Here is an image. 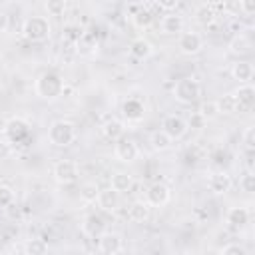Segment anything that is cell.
<instances>
[{
	"label": "cell",
	"mask_w": 255,
	"mask_h": 255,
	"mask_svg": "<svg viewBox=\"0 0 255 255\" xmlns=\"http://www.w3.org/2000/svg\"><path fill=\"white\" fill-rule=\"evenodd\" d=\"M52 175L60 185H70L80 177V165L76 159H58L52 167Z\"/></svg>",
	"instance_id": "cell-5"
},
{
	"label": "cell",
	"mask_w": 255,
	"mask_h": 255,
	"mask_svg": "<svg viewBox=\"0 0 255 255\" xmlns=\"http://www.w3.org/2000/svg\"><path fill=\"white\" fill-rule=\"evenodd\" d=\"M227 48H229V52H231L233 56H245V54L251 52L253 44H251V40H249L247 34H235V36L229 40Z\"/></svg>",
	"instance_id": "cell-22"
},
{
	"label": "cell",
	"mask_w": 255,
	"mask_h": 255,
	"mask_svg": "<svg viewBox=\"0 0 255 255\" xmlns=\"http://www.w3.org/2000/svg\"><path fill=\"white\" fill-rule=\"evenodd\" d=\"M98 193H100V185L96 181H86L80 187V199L84 203H94L98 199Z\"/></svg>",
	"instance_id": "cell-30"
},
{
	"label": "cell",
	"mask_w": 255,
	"mask_h": 255,
	"mask_svg": "<svg viewBox=\"0 0 255 255\" xmlns=\"http://www.w3.org/2000/svg\"><path fill=\"white\" fill-rule=\"evenodd\" d=\"M131 185H133V179H131V175L128 171H114L112 177H110V187L114 191H118L120 195L128 193L131 189Z\"/></svg>",
	"instance_id": "cell-23"
},
{
	"label": "cell",
	"mask_w": 255,
	"mask_h": 255,
	"mask_svg": "<svg viewBox=\"0 0 255 255\" xmlns=\"http://www.w3.org/2000/svg\"><path fill=\"white\" fill-rule=\"evenodd\" d=\"M114 155H116L122 163H131V161H135V159L139 157V147H137V143H135L133 137L124 135L122 139L116 141V145H114Z\"/></svg>",
	"instance_id": "cell-10"
},
{
	"label": "cell",
	"mask_w": 255,
	"mask_h": 255,
	"mask_svg": "<svg viewBox=\"0 0 255 255\" xmlns=\"http://www.w3.org/2000/svg\"><path fill=\"white\" fill-rule=\"evenodd\" d=\"M78 128L72 120H54L48 128V141L56 147H68L76 141Z\"/></svg>",
	"instance_id": "cell-3"
},
{
	"label": "cell",
	"mask_w": 255,
	"mask_h": 255,
	"mask_svg": "<svg viewBox=\"0 0 255 255\" xmlns=\"http://www.w3.org/2000/svg\"><path fill=\"white\" fill-rule=\"evenodd\" d=\"M249 209L243 207V205H235V207H229L227 213H225V223L231 227V229H243L247 223H249Z\"/></svg>",
	"instance_id": "cell-15"
},
{
	"label": "cell",
	"mask_w": 255,
	"mask_h": 255,
	"mask_svg": "<svg viewBox=\"0 0 255 255\" xmlns=\"http://www.w3.org/2000/svg\"><path fill=\"white\" fill-rule=\"evenodd\" d=\"M237 102V112H249L255 104V88L251 84H241L235 92H231Z\"/></svg>",
	"instance_id": "cell-14"
},
{
	"label": "cell",
	"mask_w": 255,
	"mask_h": 255,
	"mask_svg": "<svg viewBox=\"0 0 255 255\" xmlns=\"http://www.w3.org/2000/svg\"><path fill=\"white\" fill-rule=\"evenodd\" d=\"M173 98H175V102H179V104H183V106H191V104H195V102H199V98H201V94H203V86H201V82L197 80V78H193V76H183V78H179L175 84H173Z\"/></svg>",
	"instance_id": "cell-2"
},
{
	"label": "cell",
	"mask_w": 255,
	"mask_h": 255,
	"mask_svg": "<svg viewBox=\"0 0 255 255\" xmlns=\"http://www.w3.org/2000/svg\"><path fill=\"white\" fill-rule=\"evenodd\" d=\"M4 133H6V137L10 141L20 143L30 135V124L26 120H22V118H12V120H8L4 124Z\"/></svg>",
	"instance_id": "cell-11"
},
{
	"label": "cell",
	"mask_w": 255,
	"mask_h": 255,
	"mask_svg": "<svg viewBox=\"0 0 255 255\" xmlns=\"http://www.w3.org/2000/svg\"><path fill=\"white\" fill-rule=\"evenodd\" d=\"M159 28H161V34L165 36H179L185 28V18L179 12H167L161 16Z\"/></svg>",
	"instance_id": "cell-12"
},
{
	"label": "cell",
	"mask_w": 255,
	"mask_h": 255,
	"mask_svg": "<svg viewBox=\"0 0 255 255\" xmlns=\"http://www.w3.org/2000/svg\"><path fill=\"white\" fill-rule=\"evenodd\" d=\"M8 26H10V18L4 10H0V34H4L8 30Z\"/></svg>",
	"instance_id": "cell-39"
},
{
	"label": "cell",
	"mask_w": 255,
	"mask_h": 255,
	"mask_svg": "<svg viewBox=\"0 0 255 255\" xmlns=\"http://www.w3.org/2000/svg\"><path fill=\"white\" fill-rule=\"evenodd\" d=\"M149 145H151L153 151H167V149L173 145V141H171L161 129H155V131L149 135Z\"/></svg>",
	"instance_id": "cell-25"
},
{
	"label": "cell",
	"mask_w": 255,
	"mask_h": 255,
	"mask_svg": "<svg viewBox=\"0 0 255 255\" xmlns=\"http://www.w3.org/2000/svg\"><path fill=\"white\" fill-rule=\"evenodd\" d=\"M169 199H171V189L167 187V183H163V181H153L151 185H147L143 201H145L149 207H163V205L169 203Z\"/></svg>",
	"instance_id": "cell-7"
},
{
	"label": "cell",
	"mask_w": 255,
	"mask_h": 255,
	"mask_svg": "<svg viewBox=\"0 0 255 255\" xmlns=\"http://www.w3.org/2000/svg\"><path fill=\"white\" fill-rule=\"evenodd\" d=\"M128 52H129V56L135 58V60H145V58L151 56L153 46H151V42L145 40V38H133V40L129 42Z\"/></svg>",
	"instance_id": "cell-21"
},
{
	"label": "cell",
	"mask_w": 255,
	"mask_h": 255,
	"mask_svg": "<svg viewBox=\"0 0 255 255\" xmlns=\"http://www.w3.org/2000/svg\"><path fill=\"white\" fill-rule=\"evenodd\" d=\"M106 229H108V227H106V221H104V217L98 215V213H88V215L84 217V221H82V233L88 235V237H96V239H98Z\"/></svg>",
	"instance_id": "cell-16"
},
{
	"label": "cell",
	"mask_w": 255,
	"mask_h": 255,
	"mask_svg": "<svg viewBox=\"0 0 255 255\" xmlns=\"http://www.w3.org/2000/svg\"><path fill=\"white\" fill-rule=\"evenodd\" d=\"M233 187V179L231 175L225 171V169H219V171H213L207 179V189L213 193V195H225L229 189Z\"/></svg>",
	"instance_id": "cell-13"
},
{
	"label": "cell",
	"mask_w": 255,
	"mask_h": 255,
	"mask_svg": "<svg viewBox=\"0 0 255 255\" xmlns=\"http://www.w3.org/2000/svg\"><path fill=\"white\" fill-rule=\"evenodd\" d=\"M14 203V191L8 185H0V207H8Z\"/></svg>",
	"instance_id": "cell-36"
},
{
	"label": "cell",
	"mask_w": 255,
	"mask_h": 255,
	"mask_svg": "<svg viewBox=\"0 0 255 255\" xmlns=\"http://www.w3.org/2000/svg\"><path fill=\"white\" fill-rule=\"evenodd\" d=\"M241 141H243V145H245L247 151H253V149H255V128H253V126H247V128L243 129Z\"/></svg>",
	"instance_id": "cell-35"
},
{
	"label": "cell",
	"mask_w": 255,
	"mask_h": 255,
	"mask_svg": "<svg viewBox=\"0 0 255 255\" xmlns=\"http://www.w3.org/2000/svg\"><path fill=\"white\" fill-rule=\"evenodd\" d=\"M215 104H217L219 114L229 116V114H235V112H237V102H235L233 94H223L221 98H217V100H215Z\"/></svg>",
	"instance_id": "cell-29"
},
{
	"label": "cell",
	"mask_w": 255,
	"mask_h": 255,
	"mask_svg": "<svg viewBox=\"0 0 255 255\" xmlns=\"http://www.w3.org/2000/svg\"><path fill=\"white\" fill-rule=\"evenodd\" d=\"M98 207L102 211H108V213H114L118 207H120V193L114 191L110 185L108 187H100V193H98Z\"/></svg>",
	"instance_id": "cell-17"
},
{
	"label": "cell",
	"mask_w": 255,
	"mask_h": 255,
	"mask_svg": "<svg viewBox=\"0 0 255 255\" xmlns=\"http://www.w3.org/2000/svg\"><path fill=\"white\" fill-rule=\"evenodd\" d=\"M185 122H187V128H191V129H201V128H205V124H207L197 112H193Z\"/></svg>",
	"instance_id": "cell-37"
},
{
	"label": "cell",
	"mask_w": 255,
	"mask_h": 255,
	"mask_svg": "<svg viewBox=\"0 0 255 255\" xmlns=\"http://www.w3.org/2000/svg\"><path fill=\"white\" fill-rule=\"evenodd\" d=\"M239 187H241V191H245V193H253V191H255V173H253L251 169H247V171L241 175Z\"/></svg>",
	"instance_id": "cell-33"
},
{
	"label": "cell",
	"mask_w": 255,
	"mask_h": 255,
	"mask_svg": "<svg viewBox=\"0 0 255 255\" xmlns=\"http://www.w3.org/2000/svg\"><path fill=\"white\" fill-rule=\"evenodd\" d=\"M253 74H255V68H253V64L247 62V60H237V62L231 64V78L237 80L239 86H241V84H251Z\"/></svg>",
	"instance_id": "cell-18"
},
{
	"label": "cell",
	"mask_w": 255,
	"mask_h": 255,
	"mask_svg": "<svg viewBox=\"0 0 255 255\" xmlns=\"http://www.w3.org/2000/svg\"><path fill=\"white\" fill-rule=\"evenodd\" d=\"M177 48L183 56H195L203 50V36L199 32L187 30L177 36Z\"/></svg>",
	"instance_id": "cell-9"
},
{
	"label": "cell",
	"mask_w": 255,
	"mask_h": 255,
	"mask_svg": "<svg viewBox=\"0 0 255 255\" xmlns=\"http://www.w3.org/2000/svg\"><path fill=\"white\" fill-rule=\"evenodd\" d=\"M239 10L245 14V16H251L255 12V2L253 0H241L239 2Z\"/></svg>",
	"instance_id": "cell-38"
},
{
	"label": "cell",
	"mask_w": 255,
	"mask_h": 255,
	"mask_svg": "<svg viewBox=\"0 0 255 255\" xmlns=\"http://www.w3.org/2000/svg\"><path fill=\"white\" fill-rule=\"evenodd\" d=\"M217 255H249V251L241 243H227L219 249Z\"/></svg>",
	"instance_id": "cell-34"
},
{
	"label": "cell",
	"mask_w": 255,
	"mask_h": 255,
	"mask_svg": "<svg viewBox=\"0 0 255 255\" xmlns=\"http://www.w3.org/2000/svg\"><path fill=\"white\" fill-rule=\"evenodd\" d=\"M52 34V26H50V20L46 16H28L22 24V36L28 40V42H44L48 40Z\"/></svg>",
	"instance_id": "cell-4"
},
{
	"label": "cell",
	"mask_w": 255,
	"mask_h": 255,
	"mask_svg": "<svg viewBox=\"0 0 255 255\" xmlns=\"http://www.w3.org/2000/svg\"><path fill=\"white\" fill-rule=\"evenodd\" d=\"M100 129H102L104 137H108L110 141H118V139H122L126 135V124L122 120H118V118L106 120Z\"/></svg>",
	"instance_id": "cell-20"
},
{
	"label": "cell",
	"mask_w": 255,
	"mask_h": 255,
	"mask_svg": "<svg viewBox=\"0 0 255 255\" xmlns=\"http://www.w3.org/2000/svg\"><path fill=\"white\" fill-rule=\"evenodd\" d=\"M149 215H151V207L143 199H135L128 207V219L131 223H143L149 219Z\"/></svg>",
	"instance_id": "cell-19"
},
{
	"label": "cell",
	"mask_w": 255,
	"mask_h": 255,
	"mask_svg": "<svg viewBox=\"0 0 255 255\" xmlns=\"http://www.w3.org/2000/svg\"><path fill=\"white\" fill-rule=\"evenodd\" d=\"M161 131H163L171 141H177V139L185 137V133L189 131V128H187L185 118H181V116H177V114H167V116L161 120Z\"/></svg>",
	"instance_id": "cell-6"
},
{
	"label": "cell",
	"mask_w": 255,
	"mask_h": 255,
	"mask_svg": "<svg viewBox=\"0 0 255 255\" xmlns=\"http://www.w3.org/2000/svg\"><path fill=\"white\" fill-rule=\"evenodd\" d=\"M124 249V235L120 231H112L106 229L100 237H98V251L102 255H118Z\"/></svg>",
	"instance_id": "cell-8"
},
{
	"label": "cell",
	"mask_w": 255,
	"mask_h": 255,
	"mask_svg": "<svg viewBox=\"0 0 255 255\" xmlns=\"http://www.w3.org/2000/svg\"><path fill=\"white\" fill-rule=\"evenodd\" d=\"M64 90H66V82H64V78L60 76V72H56V70H46V72H42V74L36 78V82H34V92H36V96L42 98V100H48V102L58 100L60 96H64Z\"/></svg>",
	"instance_id": "cell-1"
},
{
	"label": "cell",
	"mask_w": 255,
	"mask_h": 255,
	"mask_svg": "<svg viewBox=\"0 0 255 255\" xmlns=\"http://www.w3.org/2000/svg\"><path fill=\"white\" fill-rule=\"evenodd\" d=\"M195 18H197L199 24L211 26V24L217 20V12H215V10L209 6V2H207V4H201V6L195 10Z\"/></svg>",
	"instance_id": "cell-26"
},
{
	"label": "cell",
	"mask_w": 255,
	"mask_h": 255,
	"mask_svg": "<svg viewBox=\"0 0 255 255\" xmlns=\"http://www.w3.org/2000/svg\"><path fill=\"white\" fill-rule=\"evenodd\" d=\"M44 8H46L48 16H64L68 10V4L64 0H48L44 4Z\"/></svg>",
	"instance_id": "cell-32"
},
{
	"label": "cell",
	"mask_w": 255,
	"mask_h": 255,
	"mask_svg": "<svg viewBox=\"0 0 255 255\" xmlns=\"http://www.w3.org/2000/svg\"><path fill=\"white\" fill-rule=\"evenodd\" d=\"M84 38V30L78 24H66L62 28V40L68 44H78Z\"/></svg>",
	"instance_id": "cell-27"
},
{
	"label": "cell",
	"mask_w": 255,
	"mask_h": 255,
	"mask_svg": "<svg viewBox=\"0 0 255 255\" xmlns=\"http://www.w3.org/2000/svg\"><path fill=\"white\" fill-rule=\"evenodd\" d=\"M197 114L205 120V122H209V120H213V118H217L219 116V110H217V104H215V100H207V102H201L199 104V108H197Z\"/></svg>",
	"instance_id": "cell-31"
},
{
	"label": "cell",
	"mask_w": 255,
	"mask_h": 255,
	"mask_svg": "<svg viewBox=\"0 0 255 255\" xmlns=\"http://www.w3.org/2000/svg\"><path fill=\"white\" fill-rule=\"evenodd\" d=\"M0 147H2V139H0Z\"/></svg>",
	"instance_id": "cell-40"
},
{
	"label": "cell",
	"mask_w": 255,
	"mask_h": 255,
	"mask_svg": "<svg viewBox=\"0 0 255 255\" xmlns=\"http://www.w3.org/2000/svg\"><path fill=\"white\" fill-rule=\"evenodd\" d=\"M122 114H124V118L128 120V122H139L141 118H143V114H145V108H143V104L139 102V100H128L126 104H124V108H122Z\"/></svg>",
	"instance_id": "cell-24"
},
{
	"label": "cell",
	"mask_w": 255,
	"mask_h": 255,
	"mask_svg": "<svg viewBox=\"0 0 255 255\" xmlns=\"http://www.w3.org/2000/svg\"><path fill=\"white\" fill-rule=\"evenodd\" d=\"M24 253L26 255H46L48 253V243L40 237H32L26 241L24 245Z\"/></svg>",
	"instance_id": "cell-28"
}]
</instances>
